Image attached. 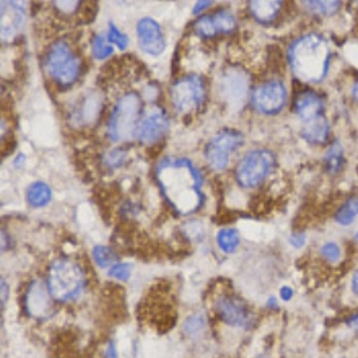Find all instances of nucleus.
I'll use <instances>...</instances> for the list:
<instances>
[{
	"label": "nucleus",
	"mask_w": 358,
	"mask_h": 358,
	"mask_svg": "<svg viewBox=\"0 0 358 358\" xmlns=\"http://www.w3.org/2000/svg\"><path fill=\"white\" fill-rule=\"evenodd\" d=\"M104 358H118L117 349H116L114 343L110 342L106 345Z\"/></svg>",
	"instance_id": "72a5a7b5"
},
{
	"label": "nucleus",
	"mask_w": 358,
	"mask_h": 358,
	"mask_svg": "<svg viewBox=\"0 0 358 358\" xmlns=\"http://www.w3.org/2000/svg\"><path fill=\"white\" fill-rule=\"evenodd\" d=\"M358 216V195L351 196L350 199L344 202L339 207L334 219L337 221V224L342 226H349L352 224L356 217Z\"/></svg>",
	"instance_id": "412c9836"
},
{
	"label": "nucleus",
	"mask_w": 358,
	"mask_h": 358,
	"mask_svg": "<svg viewBox=\"0 0 358 358\" xmlns=\"http://www.w3.org/2000/svg\"><path fill=\"white\" fill-rule=\"evenodd\" d=\"M250 11L257 21L261 23H271L281 11L282 1H250Z\"/></svg>",
	"instance_id": "a211bd4d"
},
{
	"label": "nucleus",
	"mask_w": 358,
	"mask_h": 358,
	"mask_svg": "<svg viewBox=\"0 0 358 358\" xmlns=\"http://www.w3.org/2000/svg\"><path fill=\"white\" fill-rule=\"evenodd\" d=\"M244 134L226 128L214 135L204 147V158L215 171H222L229 165V155L244 145Z\"/></svg>",
	"instance_id": "0eeeda50"
},
{
	"label": "nucleus",
	"mask_w": 358,
	"mask_h": 358,
	"mask_svg": "<svg viewBox=\"0 0 358 358\" xmlns=\"http://www.w3.org/2000/svg\"><path fill=\"white\" fill-rule=\"evenodd\" d=\"M108 40L110 43L117 45L120 50H124L129 45V37L127 36L126 34L121 33L114 23H109Z\"/></svg>",
	"instance_id": "bb28decb"
},
{
	"label": "nucleus",
	"mask_w": 358,
	"mask_h": 358,
	"mask_svg": "<svg viewBox=\"0 0 358 358\" xmlns=\"http://www.w3.org/2000/svg\"><path fill=\"white\" fill-rule=\"evenodd\" d=\"M285 102L287 89L280 80H268L253 91V108L262 114H278L285 108Z\"/></svg>",
	"instance_id": "1a4fd4ad"
},
{
	"label": "nucleus",
	"mask_w": 358,
	"mask_h": 358,
	"mask_svg": "<svg viewBox=\"0 0 358 358\" xmlns=\"http://www.w3.org/2000/svg\"><path fill=\"white\" fill-rule=\"evenodd\" d=\"M215 312L222 322L238 329H248L252 325V313L239 297L222 295L215 301Z\"/></svg>",
	"instance_id": "9d476101"
},
{
	"label": "nucleus",
	"mask_w": 358,
	"mask_h": 358,
	"mask_svg": "<svg viewBox=\"0 0 358 358\" xmlns=\"http://www.w3.org/2000/svg\"><path fill=\"white\" fill-rule=\"evenodd\" d=\"M236 18L228 10H219L210 15L200 17L194 24V30L199 36L210 38L217 34L232 33L236 29Z\"/></svg>",
	"instance_id": "f8f14e48"
},
{
	"label": "nucleus",
	"mask_w": 358,
	"mask_h": 358,
	"mask_svg": "<svg viewBox=\"0 0 358 358\" xmlns=\"http://www.w3.org/2000/svg\"><path fill=\"white\" fill-rule=\"evenodd\" d=\"M322 255L326 261L337 263L341 258V248L336 243H326L322 248Z\"/></svg>",
	"instance_id": "c756f323"
},
{
	"label": "nucleus",
	"mask_w": 358,
	"mask_h": 358,
	"mask_svg": "<svg viewBox=\"0 0 358 358\" xmlns=\"http://www.w3.org/2000/svg\"><path fill=\"white\" fill-rule=\"evenodd\" d=\"M155 178L167 203L179 215H190L203 207V178L190 159H163L155 170Z\"/></svg>",
	"instance_id": "f257e3e1"
},
{
	"label": "nucleus",
	"mask_w": 358,
	"mask_h": 358,
	"mask_svg": "<svg viewBox=\"0 0 358 358\" xmlns=\"http://www.w3.org/2000/svg\"><path fill=\"white\" fill-rule=\"evenodd\" d=\"M136 34L140 48L150 55H160L165 50L166 41L158 22L153 18L145 17L138 22Z\"/></svg>",
	"instance_id": "ddd939ff"
},
{
	"label": "nucleus",
	"mask_w": 358,
	"mask_h": 358,
	"mask_svg": "<svg viewBox=\"0 0 358 358\" xmlns=\"http://www.w3.org/2000/svg\"><path fill=\"white\" fill-rule=\"evenodd\" d=\"M54 299L50 295L48 285L40 280H35L29 285L24 295L25 312L34 319H45L52 312V301Z\"/></svg>",
	"instance_id": "9b49d317"
},
{
	"label": "nucleus",
	"mask_w": 358,
	"mask_h": 358,
	"mask_svg": "<svg viewBox=\"0 0 358 358\" xmlns=\"http://www.w3.org/2000/svg\"><path fill=\"white\" fill-rule=\"evenodd\" d=\"M356 241H357V243H358V232H357V234H356Z\"/></svg>",
	"instance_id": "a19ab883"
},
{
	"label": "nucleus",
	"mask_w": 358,
	"mask_h": 358,
	"mask_svg": "<svg viewBox=\"0 0 358 358\" xmlns=\"http://www.w3.org/2000/svg\"><path fill=\"white\" fill-rule=\"evenodd\" d=\"M172 104L180 114H190L197 110L206 99V84L203 78L189 74L173 83L170 90Z\"/></svg>",
	"instance_id": "6e6552de"
},
{
	"label": "nucleus",
	"mask_w": 358,
	"mask_h": 358,
	"mask_svg": "<svg viewBox=\"0 0 358 358\" xmlns=\"http://www.w3.org/2000/svg\"><path fill=\"white\" fill-rule=\"evenodd\" d=\"M275 158L268 150H255L243 157L236 167V179L243 187H259L273 170Z\"/></svg>",
	"instance_id": "423d86ee"
},
{
	"label": "nucleus",
	"mask_w": 358,
	"mask_h": 358,
	"mask_svg": "<svg viewBox=\"0 0 358 358\" xmlns=\"http://www.w3.org/2000/svg\"><path fill=\"white\" fill-rule=\"evenodd\" d=\"M344 166V152L339 143H334L325 155L326 170L331 175H336Z\"/></svg>",
	"instance_id": "5701e85b"
},
{
	"label": "nucleus",
	"mask_w": 358,
	"mask_h": 358,
	"mask_svg": "<svg viewBox=\"0 0 358 358\" xmlns=\"http://www.w3.org/2000/svg\"><path fill=\"white\" fill-rule=\"evenodd\" d=\"M300 135L310 143L322 145L327 141L330 135V124L322 115L319 117L307 121L300 131Z\"/></svg>",
	"instance_id": "f3484780"
},
{
	"label": "nucleus",
	"mask_w": 358,
	"mask_h": 358,
	"mask_svg": "<svg viewBox=\"0 0 358 358\" xmlns=\"http://www.w3.org/2000/svg\"><path fill=\"white\" fill-rule=\"evenodd\" d=\"M216 241L222 252L231 255L236 252V248L241 244V236L234 228H222L220 232L217 233Z\"/></svg>",
	"instance_id": "4be33fe9"
},
{
	"label": "nucleus",
	"mask_w": 358,
	"mask_h": 358,
	"mask_svg": "<svg viewBox=\"0 0 358 358\" xmlns=\"http://www.w3.org/2000/svg\"><path fill=\"white\" fill-rule=\"evenodd\" d=\"M102 106V101L97 94H90L86 96L83 104L76 110V117L80 123L92 122L97 117Z\"/></svg>",
	"instance_id": "6ab92c4d"
},
{
	"label": "nucleus",
	"mask_w": 358,
	"mask_h": 358,
	"mask_svg": "<svg viewBox=\"0 0 358 358\" xmlns=\"http://www.w3.org/2000/svg\"><path fill=\"white\" fill-rule=\"evenodd\" d=\"M348 325L352 327V329L358 330V313L355 314V315H352L351 317H349V320H348Z\"/></svg>",
	"instance_id": "58836bf2"
},
{
	"label": "nucleus",
	"mask_w": 358,
	"mask_h": 358,
	"mask_svg": "<svg viewBox=\"0 0 358 358\" xmlns=\"http://www.w3.org/2000/svg\"><path fill=\"white\" fill-rule=\"evenodd\" d=\"M131 268L133 266L129 263H117L111 266L109 270V276L117 281L127 282L131 278Z\"/></svg>",
	"instance_id": "c85d7f7f"
},
{
	"label": "nucleus",
	"mask_w": 358,
	"mask_h": 358,
	"mask_svg": "<svg viewBox=\"0 0 358 358\" xmlns=\"http://www.w3.org/2000/svg\"><path fill=\"white\" fill-rule=\"evenodd\" d=\"M45 66L49 76L62 86L72 85L80 73V60L64 40L49 47Z\"/></svg>",
	"instance_id": "39448f33"
},
{
	"label": "nucleus",
	"mask_w": 358,
	"mask_h": 358,
	"mask_svg": "<svg viewBox=\"0 0 358 358\" xmlns=\"http://www.w3.org/2000/svg\"><path fill=\"white\" fill-rule=\"evenodd\" d=\"M352 97H354L355 102L358 104V80L352 86Z\"/></svg>",
	"instance_id": "ea45409f"
},
{
	"label": "nucleus",
	"mask_w": 358,
	"mask_h": 358,
	"mask_svg": "<svg viewBox=\"0 0 358 358\" xmlns=\"http://www.w3.org/2000/svg\"><path fill=\"white\" fill-rule=\"evenodd\" d=\"M54 4L62 13H71L78 8V5L80 4V1H54Z\"/></svg>",
	"instance_id": "2f4dec72"
},
{
	"label": "nucleus",
	"mask_w": 358,
	"mask_h": 358,
	"mask_svg": "<svg viewBox=\"0 0 358 358\" xmlns=\"http://www.w3.org/2000/svg\"><path fill=\"white\" fill-rule=\"evenodd\" d=\"M91 47H92V55L98 60H104L106 57H110L114 52V49L110 45H106V40L102 35H94L92 37Z\"/></svg>",
	"instance_id": "393cba45"
},
{
	"label": "nucleus",
	"mask_w": 358,
	"mask_h": 358,
	"mask_svg": "<svg viewBox=\"0 0 358 358\" xmlns=\"http://www.w3.org/2000/svg\"><path fill=\"white\" fill-rule=\"evenodd\" d=\"M351 288H352V292L358 295V270H356V273H354L352 280H351Z\"/></svg>",
	"instance_id": "4c0bfd02"
},
{
	"label": "nucleus",
	"mask_w": 358,
	"mask_h": 358,
	"mask_svg": "<svg viewBox=\"0 0 358 358\" xmlns=\"http://www.w3.org/2000/svg\"><path fill=\"white\" fill-rule=\"evenodd\" d=\"M8 283L3 280L1 281V310H4V306L8 302Z\"/></svg>",
	"instance_id": "f704fd0d"
},
{
	"label": "nucleus",
	"mask_w": 358,
	"mask_h": 358,
	"mask_svg": "<svg viewBox=\"0 0 358 358\" xmlns=\"http://www.w3.org/2000/svg\"><path fill=\"white\" fill-rule=\"evenodd\" d=\"M170 126L169 116L163 110L152 111L151 114L143 118L136 131L140 141L143 143H155L166 134Z\"/></svg>",
	"instance_id": "4468645a"
},
{
	"label": "nucleus",
	"mask_w": 358,
	"mask_h": 358,
	"mask_svg": "<svg viewBox=\"0 0 358 358\" xmlns=\"http://www.w3.org/2000/svg\"><path fill=\"white\" fill-rule=\"evenodd\" d=\"M92 257L94 261L99 268H108V266H113L115 262L117 259L116 253L108 246L104 245H97L94 246L92 250Z\"/></svg>",
	"instance_id": "b1692460"
},
{
	"label": "nucleus",
	"mask_w": 358,
	"mask_h": 358,
	"mask_svg": "<svg viewBox=\"0 0 358 358\" xmlns=\"http://www.w3.org/2000/svg\"><path fill=\"white\" fill-rule=\"evenodd\" d=\"M294 110L299 117L307 122L322 116L324 102L320 94H317L315 91L305 90L299 92L296 97L294 98Z\"/></svg>",
	"instance_id": "dca6fc26"
},
{
	"label": "nucleus",
	"mask_w": 358,
	"mask_h": 358,
	"mask_svg": "<svg viewBox=\"0 0 358 358\" xmlns=\"http://www.w3.org/2000/svg\"><path fill=\"white\" fill-rule=\"evenodd\" d=\"M280 296H281L283 301H290L294 296V290L290 287H287V285L282 287L281 290H280Z\"/></svg>",
	"instance_id": "473e14b6"
},
{
	"label": "nucleus",
	"mask_w": 358,
	"mask_h": 358,
	"mask_svg": "<svg viewBox=\"0 0 358 358\" xmlns=\"http://www.w3.org/2000/svg\"><path fill=\"white\" fill-rule=\"evenodd\" d=\"M330 45L322 35L307 34L290 45L288 60L294 74L305 83H320L330 67Z\"/></svg>",
	"instance_id": "f03ea898"
},
{
	"label": "nucleus",
	"mask_w": 358,
	"mask_h": 358,
	"mask_svg": "<svg viewBox=\"0 0 358 358\" xmlns=\"http://www.w3.org/2000/svg\"><path fill=\"white\" fill-rule=\"evenodd\" d=\"M52 200V190L43 182H35L27 190V201L34 208H42Z\"/></svg>",
	"instance_id": "aec40b11"
},
{
	"label": "nucleus",
	"mask_w": 358,
	"mask_h": 358,
	"mask_svg": "<svg viewBox=\"0 0 358 358\" xmlns=\"http://www.w3.org/2000/svg\"><path fill=\"white\" fill-rule=\"evenodd\" d=\"M141 98L136 92H128L118 99L108 123V136L114 143L129 140L136 134Z\"/></svg>",
	"instance_id": "20e7f679"
},
{
	"label": "nucleus",
	"mask_w": 358,
	"mask_h": 358,
	"mask_svg": "<svg viewBox=\"0 0 358 358\" xmlns=\"http://www.w3.org/2000/svg\"><path fill=\"white\" fill-rule=\"evenodd\" d=\"M307 8L317 15H332L341 8V1H305Z\"/></svg>",
	"instance_id": "a878e982"
},
{
	"label": "nucleus",
	"mask_w": 358,
	"mask_h": 358,
	"mask_svg": "<svg viewBox=\"0 0 358 358\" xmlns=\"http://www.w3.org/2000/svg\"><path fill=\"white\" fill-rule=\"evenodd\" d=\"M306 238L303 234H293L292 238H290V243L293 246H296V248H300L302 245L305 244Z\"/></svg>",
	"instance_id": "e433bc0d"
},
{
	"label": "nucleus",
	"mask_w": 358,
	"mask_h": 358,
	"mask_svg": "<svg viewBox=\"0 0 358 358\" xmlns=\"http://www.w3.org/2000/svg\"><path fill=\"white\" fill-rule=\"evenodd\" d=\"M47 285L54 300L73 301L85 289V273L77 262L67 258L57 259L49 266Z\"/></svg>",
	"instance_id": "7ed1b4c3"
},
{
	"label": "nucleus",
	"mask_w": 358,
	"mask_h": 358,
	"mask_svg": "<svg viewBox=\"0 0 358 358\" xmlns=\"http://www.w3.org/2000/svg\"><path fill=\"white\" fill-rule=\"evenodd\" d=\"M213 4V1H206V0H202V1H197L195 4V8L192 10V13L197 15V13H200L201 11H203L206 8H209L210 5Z\"/></svg>",
	"instance_id": "c9c22d12"
},
{
	"label": "nucleus",
	"mask_w": 358,
	"mask_h": 358,
	"mask_svg": "<svg viewBox=\"0 0 358 358\" xmlns=\"http://www.w3.org/2000/svg\"><path fill=\"white\" fill-rule=\"evenodd\" d=\"M185 233L187 236H192L197 239L199 236H203V228L201 227L200 224H197V222H190L185 226Z\"/></svg>",
	"instance_id": "7c9ffc66"
},
{
	"label": "nucleus",
	"mask_w": 358,
	"mask_h": 358,
	"mask_svg": "<svg viewBox=\"0 0 358 358\" xmlns=\"http://www.w3.org/2000/svg\"><path fill=\"white\" fill-rule=\"evenodd\" d=\"M126 158L127 152L123 151L121 148H116V150H113L109 153H106V157H104V164L109 169H118L124 164Z\"/></svg>",
	"instance_id": "cd10ccee"
},
{
	"label": "nucleus",
	"mask_w": 358,
	"mask_h": 358,
	"mask_svg": "<svg viewBox=\"0 0 358 358\" xmlns=\"http://www.w3.org/2000/svg\"><path fill=\"white\" fill-rule=\"evenodd\" d=\"M25 21V10L13 1H1V38L10 40L16 35Z\"/></svg>",
	"instance_id": "2eb2a0df"
}]
</instances>
